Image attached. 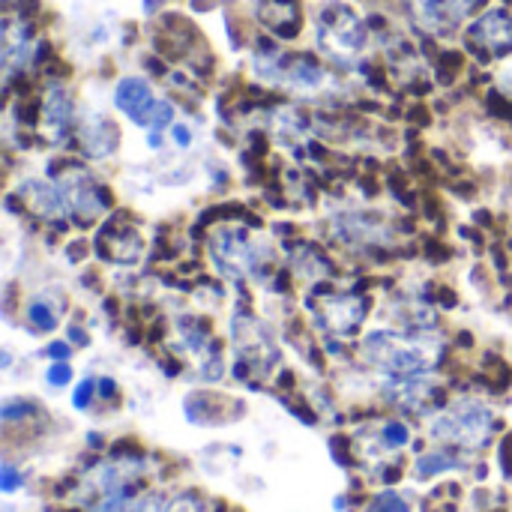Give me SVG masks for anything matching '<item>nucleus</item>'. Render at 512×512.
Wrapping results in <instances>:
<instances>
[{
    "label": "nucleus",
    "instance_id": "obj_1",
    "mask_svg": "<svg viewBox=\"0 0 512 512\" xmlns=\"http://www.w3.org/2000/svg\"><path fill=\"white\" fill-rule=\"evenodd\" d=\"M363 357L393 378H417L435 366L438 345L408 339L399 333H372L363 342Z\"/></svg>",
    "mask_w": 512,
    "mask_h": 512
},
{
    "label": "nucleus",
    "instance_id": "obj_2",
    "mask_svg": "<svg viewBox=\"0 0 512 512\" xmlns=\"http://www.w3.org/2000/svg\"><path fill=\"white\" fill-rule=\"evenodd\" d=\"M429 435L444 444L477 450L492 435V411L477 399H462L429 423Z\"/></svg>",
    "mask_w": 512,
    "mask_h": 512
},
{
    "label": "nucleus",
    "instance_id": "obj_3",
    "mask_svg": "<svg viewBox=\"0 0 512 512\" xmlns=\"http://www.w3.org/2000/svg\"><path fill=\"white\" fill-rule=\"evenodd\" d=\"M363 45H366V30L348 6L333 3L321 12V18H318V48L321 51H327L333 60L351 63L363 51Z\"/></svg>",
    "mask_w": 512,
    "mask_h": 512
},
{
    "label": "nucleus",
    "instance_id": "obj_4",
    "mask_svg": "<svg viewBox=\"0 0 512 512\" xmlns=\"http://www.w3.org/2000/svg\"><path fill=\"white\" fill-rule=\"evenodd\" d=\"M114 102L138 126L165 129L174 117V108L168 102L156 99V93L150 90V84L144 78H123L114 90Z\"/></svg>",
    "mask_w": 512,
    "mask_h": 512
},
{
    "label": "nucleus",
    "instance_id": "obj_5",
    "mask_svg": "<svg viewBox=\"0 0 512 512\" xmlns=\"http://www.w3.org/2000/svg\"><path fill=\"white\" fill-rule=\"evenodd\" d=\"M252 252L255 249L249 243V234L246 231H231V228H222L213 237V246H210L213 264L225 276H243L252 267Z\"/></svg>",
    "mask_w": 512,
    "mask_h": 512
},
{
    "label": "nucleus",
    "instance_id": "obj_6",
    "mask_svg": "<svg viewBox=\"0 0 512 512\" xmlns=\"http://www.w3.org/2000/svg\"><path fill=\"white\" fill-rule=\"evenodd\" d=\"M483 3L486 0H414V12L426 27L438 33H450Z\"/></svg>",
    "mask_w": 512,
    "mask_h": 512
},
{
    "label": "nucleus",
    "instance_id": "obj_7",
    "mask_svg": "<svg viewBox=\"0 0 512 512\" xmlns=\"http://www.w3.org/2000/svg\"><path fill=\"white\" fill-rule=\"evenodd\" d=\"M60 201H63V213L90 219L102 210V204L96 201V186L84 171H69L60 183H57Z\"/></svg>",
    "mask_w": 512,
    "mask_h": 512
},
{
    "label": "nucleus",
    "instance_id": "obj_8",
    "mask_svg": "<svg viewBox=\"0 0 512 512\" xmlns=\"http://www.w3.org/2000/svg\"><path fill=\"white\" fill-rule=\"evenodd\" d=\"M471 39L486 48L489 54H510L512 51V15H507L504 9L486 12L480 21H474L471 27Z\"/></svg>",
    "mask_w": 512,
    "mask_h": 512
},
{
    "label": "nucleus",
    "instance_id": "obj_9",
    "mask_svg": "<svg viewBox=\"0 0 512 512\" xmlns=\"http://www.w3.org/2000/svg\"><path fill=\"white\" fill-rule=\"evenodd\" d=\"M258 15L279 36H297L300 33V24H303L297 0H261Z\"/></svg>",
    "mask_w": 512,
    "mask_h": 512
},
{
    "label": "nucleus",
    "instance_id": "obj_10",
    "mask_svg": "<svg viewBox=\"0 0 512 512\" xmlns=\"http://www.w3.org/2000/svg\"><path fill=\"white\" fill-rule=\"evenodd\" d=\"M69 120H72V99L63 87H51L48 96H45V114H42V123H45V135L51 141H60L69 129Z\"/></svg>",
    "mask_w": 512,
    "mask_h": 512
},
{
    "label": "nucleus",
    "instance_id": "obj_11",
    "mask_svg": "<svg viewBox=\"0 0 512 512\" xmlns=\"http://www.w3.org/2000/svg\"><path fill=\"white\" fill-rule=\"evenodd\" d=\"M324 315L336 333H351L363 321V303L354 297H339V300H330L324 306Z\"/></svg>",
    "mask_w": 512,
    "mask_h": 512
},
{
    "label": "nucleus",
    "instance_id": "obj_12",
    "mask_svg": "<svg viewBox=\"0 0 512 512\" xmlns=\"http://www.w3.org/2000/svg\"><path fill=\"white\" fill-rule=\"evenodd\" d=\"M27 318H30V324H36L39 330H51V327L57 324V309L48 306L45 297H36V300H30V306H27Z\"/></svg>",
    "mask_w": 512,
    "mask_h": 512
},
{
    "label": "nucleus",
    "instance_id": "obj_13",
    "mask_svg": "<svg viewBox=\"0 0 512 512\" xmlns=\"http://www.w3.org/2000/svg\"><path fill=\"white\" fill-rule=\"evenodd\" d=\"M381 441H384L390 450H399V447H405V444L411 441V432H408V426H402V423H387V426L381 429Z\"/></svg>",
    "mask_w": 512,
    "mask_h": 512
},
{
    "label": "nucleus",
    "instance_id": "obj_14",
    "mask_svg": "<svg viewBox=\"0 0 512 512\" xmlns=\"http://www.w3.org/2000/svg\"><path fill=\"white\" fill-rule=\"evenodd\" d=\"M369 512H408V504L396 492H384L369 504Z\"/></svg>",
    "mask_w": 512,
    "mask_h": 512
},
{
    "label": "nucleus",
    "instance_id": "obj_15",
    "mask_svg": "<svg viewBox=\"0 0 512 512\" xmlns=\"http://www.w3.org/2000/svg\"><path fill=\"white\" fill-rule=\"evenodd\" d=\"M456 462H450V459H444V456H423L420 459V465H417V474L420 477H426V474H438V471H444V468H453Z\"/></svg>",
    "mask_w": 512,
    "mask_h": 512
},
{
    "label": "nucleus",
    "instance_id": "obj_16",
    "mask_svg": "<svg viewBox=\"0 0 512 512\" xmlns=\"http://www.w3.org/2000/svg\"><path fill=\"white\" fill-rule=\"evenodd\" d=\"M48 384H54V387H63V384H69L72 381V369L66 366V363H54V366H48Z\"/></svg>",
    "mask_w": 512,
    "mask_h": 512
},
{
    "label": "nucleus",
    "instance_id": "obj_17",
    "mask_svg": "<svg viewBox=\"0 0 512 512\" xmlns=\"http://www.w3.org/2000/svg\"><path fill=\"white\" fill-rule=\"evenodd\" d=\"M90 393H93V384H90V381H81V384H78V390L72 393V405H75V408H87Z\"/></svg>",
    "mask_w": 512,
    "mask_h": 512
},
{
    "label": "nucleus",
    "instance_id": "obj_18",
    "mask_svg": "<svg viewBox=\"0 0 512 512\" xmlns=\"http://www.w3.org/2000/svg\"><path fill=\"white\" fill-rule=\"evenodd\" d=\"M168 512H204L201 507V501H192V498H183V501H177V504H171V510Z\"/></svg>",
    "mask_w": 512,
    "mask_h": 512
},
{
    "label": "nucleus",
    "instance_id": "obj_19",
    "mask_svg": "<svg viewBox=\"0 0 512 512\" xmlns=\"http://www.w3.org/2000/svg\"><path fill=\"white\" fill-rule=\"evenodd\" d=\"M3 492H12L15 486H18V474H15V468L12 465H3Z\"/></svg>",
    "mask_w": 512,
    "mask_h": 512
},
{
    "label": "nucleus",
    "instance_id": "obj_20",
    "mask_svg": "<svg viewBox=\"0 0 512 512\" xmlns=\"http://www.w3.org/2000/svg\"><path fill=\"white\" fill-rule=\"evenodd\" d=\"M498 81H501V90H504V93H510V96H512V60L507 63V66H504V69H501Z\"/></svg>",
    "mask_w": 512,
    "mask_h": 512
}]
</instances>
